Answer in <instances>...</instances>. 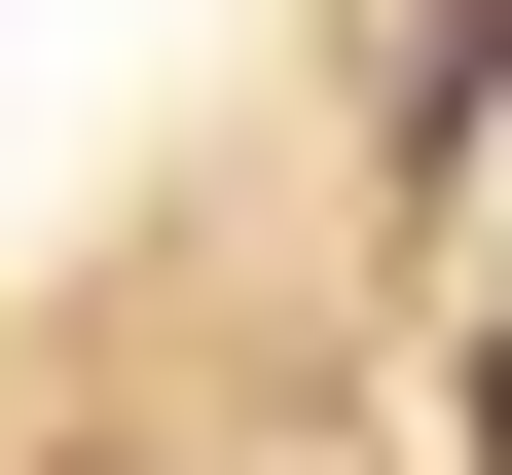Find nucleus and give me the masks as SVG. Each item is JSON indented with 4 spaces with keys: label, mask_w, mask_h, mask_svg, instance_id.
<instances>
[{
    "label": "nucleus",
    "mask_w": 512,
    "mask_h": 475,
    "mask_svg": "<svg viewBox=\"0 0 512 475\" xmlns=\"http://www.w3.org/2000/svg\"><path fill=\"white\" fill-rule=\"evenodd\" d=\"M476 439H512V402H476Z\"/></svg>",
    "instance_id": "obj_1"
}]
</instances>
